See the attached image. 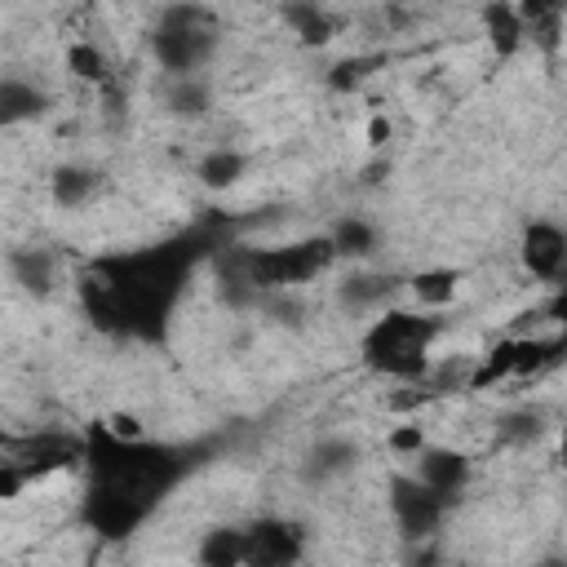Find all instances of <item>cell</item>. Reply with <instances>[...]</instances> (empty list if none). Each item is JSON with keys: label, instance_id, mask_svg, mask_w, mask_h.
<instances>
[{"label": "cell", "instance_id": "6da1fadb", "mask_svg": "<svg viewBox=\"0 0 567 567\" xmlns=\"http://www.w3.org/2000/svg\"><path fill=\"white\" fill-rule=\"evenodd\" d=\"M443 337V315L416 306H390L372 315L359 332V363L372 377L421 385L434 372V341Z\"/></svg>", "mask_w": 567, "mask_h": 567}, {"label": "cell", "instance_id": "7a4b0ae2", "mask_svg": "<svg viewBox=\"0 0 567 567\" xmlns=\"http://www.w3.org/2000/svg\"><path fill=\"white\" fill-rule=\"evenodd\" d=\"M230 252L257 297L297 292L301 284H310L337 266L328 235H306V239H288V244H270V248H230Z\"/></svg>", "mask_w": 567, "mask_h": 567}, {"label": "cell", "instance_id": "3957f363", "mask_svg": "<svg viewBox=\"0 0 567 567\" xmlns=\"http://www.w3.org/2000/svg\"><path fill=\"white\" fill-rule=\"evenodd\" d=\"M217 18L213 9H199V4H168L155 13L151 22V58L155 66L168 75V80H182V75H204V66L213 62L217 53Z\"/></svg>", "mask_w": 567, "mask_h": 567}, {"label": "cell", "instance_id": "277c9868", "mask_svg": "<svg viewBox=\"0 0 567 567\" xmlns=\"http://www.w3.org/2000/svg\"><path fill=\"white\" fill-rule=\"evenodd\" d=\"M385 501H390V523L399 532L403 545H416V540H434L452 514V505L430 492L412 470H399L390 474V487H385Z\"/></svg>", "mask_w": 567, "mask_h": 567}, {"label": "cell", "instance_id": "5b68a950", "mask_svg": "<svg viewBox=\"0 0 567 567\" xmlns=\"http://www.w3.org/2000/svg\"><path fill=\"white\" fill-rule=\"evenodd\" d=\"M306 527L284 514H257L244 523V567H301Z\"/></svg>", "mask_w": 567, "mask_h": 567}, {"label": "cell", "instance_id": "8992f818", "mask_svg": "<svg viewBox=\"0 0 567 567\" xmlns=\"http://www.w3.org/2000/svg\"><path fill=\"white\" fill-rule=\"evenodd\" d=\"M518 266L527 279L536 284H563L567 279V230L549 217H532L523 230H518Z\"/></svg>", "mask_w": 567, "mask_h": 567}, {"label": "cell", "instance_id": "52a82bcc", "mask_svg": "<svg viewBox=\"0 0 567 567\" xmlns=\"http://www.w3.org/2000/svg\"><path fill=\"white\" fill-rule=\"evenodd\" d=\"M399 288H408V279H399V275H390V270L354 266L350 275L337 279L332 297H337V306H341L346 315H354V319L368 315V319H372V315H381V310L394 306V292H399Z\"/></svg>", "mask_w": 567, "mask_h": 567}, {"label": "cell", "instance_id": "ba28073f", "mask_svg": "<svg viewBox=\"0 0 567 567\" xmlns=\"http://www.w3.org/2000/svg\"><path fill=\"white\" fill-rule=\"evenodd\" d=\"M412 474L430 487V492H439L447 505H456L465 492H470V478H474V461L465 456V452H456V447H447V443H430L416 461H412Z\"/></svg>", "mask_w": 567, "mask_h": 567}, {"label": "cell", "instance_id": "9c48e42d", "mask_svg": "<svg viewBox=\"0 0 567 567\" xmlns=\"http://www.w3.org/2000/svg\"><path fill=\"white\" fill-rule=\"evenodd\" d=\"M4 270H9V284L18 292H27L31 301H44L58 292V257L40 244H18L4 252Z\"/></svg>", "mask_w": 567, "mask_h": 567}, {"label": "cell", "instance_id": "30bf717a", "mask_svg": "<svg viewBox=\"0 0 567 567\" xmlns=\"http://www.w3.org/2000/svg\"><path fill=\"white\" fill-rule=\"evenodd\" d=\"M359 461H363V452H359L354 439H346V434H323V439L301 456V483H310V487H328V483L354 474Z\"/></svg>", "mask_w": 567, "mask_h": 567}, {"label": "cell", "instance_id": "8fae6325", "mask_svg": "<svg viewBox=\"0 0 567 567\" xmlns=\"http://www.w3.org/2000/svg\"><path fill=\"white\" fill-rule=\"evenodd\" d=\"M53 106V93L31 80V75H18V71H4L0 75V124L4 128H18V124H35L44 120Z\"/></svg>", "mask_w": 567, "mask_h": 567}, {"label": "cell", "instance_id": "7c38bea8", "mask_svg": "<svg viewBox=\"0 0 567 567\" xmlns=\"http://www.w3.org/2000/svg\"><path fill=\"white\" fill-rule=\"evenodd\" d=\"M102 168L84 164V159H62L53 173H49V199L62 208V213H80L89 208L97 195H102Z\"/></svg>", "mask_w": 567, "mask_h": 567}, {"label": "cell", "instance_id": "4fadbf2b", "mask_svg": "<svg viewBox=\"0 0 567 567\" xmlns=\"http://www.w3.org/2000/svg\"><path fill=\"white\" fill-rule=\"evenodd\" d=\"M323 235L332 239L337 261H354V266H368V261L377 257V248H381V230H377V221H368L363 213H346V217H337Z\"/></svg>", "mask_w": 567, "mask_h": 567}, {"label": "cell", "instance_id": "5bb4252c", "mask_svg": "<svg viewBox=\"0 0 567 567\" xmlns=\"http://www.w3.org/2000/svg\"><path fill=\"white\" fill-rule=\"evenodd\" d=\"M461 284H465V275L456 266H421V270L408 275V297H412L416 310L439 315L461 297Z\"/></svg>", "mask_w": 567, "mask_h": 567}, {"label": "cell", "instance_id": "9a60e30c", "mask_svg": "<svg viewBox=\"0 0 567 567\" xmlns=\"http://www.w3.org/2000/svg\"><path fill=\"white\" fill-rule=\"evenodd\" d=\"M483 35L492 40L496 58H514L518 49H527V27H523V13L518 4H483Z\"/></svg>", "mask_w": 567, "mask_h": 567}, {"label": "cell", "instance_id": "2e32d148", "mask_svg": "<svg viewBox=\"0 0 567 567\" xmlns=\"http://www.w3.org/2000/svg\"><path fill=\"white\" fill-rule=\"evenodd\" d=\"M195 177H199V186H208V190H230V186H239V182L248 177V155H244L239 146H213V151L199 155Z\"/></svg>", "mask_w": 567, "mask_h": 567}, {"label": "cell", "instance_id": "e0dca14e", "mask_svg": "<svg viewBox=\"0 0 567 567\" xmlns=\"http://www.w3.org/2000/svg\"><path fill=\"white\" fill-rule=\"evenodd\" d=\"M518 368V332L492 341L483 354H474V372H470V390H492L501 381H514Z\"/></svg>", "mask_w": 567, "mask_h": 567}, {"label": "cell", "instance_id": "ac0fdd59", "mask_svg": "<svg viewBox=\"0 0 567 567\" xmlns=\"http://www.w3.org/2000/svg\"><path fill=\"white\" fill-rule=\"evenodd\" d=\"M195 563L199 567H244V527L213 523L195 545Z\"/></svg>", "mask_w": 567, "mask_h": 567}, {"label": "cell", "instance_id": "d6986e66", "mask_svg": "<svg viewBox=\"0 0 567 567\" xmlns=\"http://www.w3.org/2000/svg\"><path fill=\"white\" fill-rule=\"evenodd\" d=\"M66 71H71V80H80V84H93V89H106L115 75H111V58H106V49L97 44V40H89V35H75L71 44H66Z\"/></svg>", "mask_w": 567, "mask_h": 567}, {"label": "cell", "instance_id": "ffe728a7", "mask_svg": "<svg viewBox=\"0 0 567 567\" xmlns=\"http://www.w3.org/2000/svg\"><path fill=\"white\" fill-rule=\"evenodd\" d=\"M279 18L288 22V31H292L306 49H323V44L337 35V18H332L328 9H319V4H284Z\"/></svg>", "mask_w": 567, "mask_h": 567}, {"label": "cell", "instance_id": "44dd1931", "mask_svg": "<svg viewBox=\"0 0 567 567\" xmlns=\"http://www.w3.org/2000/svg\"><path fill=\"white\" fill-rule=\"evenodd\" d=\"M164 106H168L177 120H199V115H208V106H213V84H208V75H182V80H168Z\"/></svg>", "mask_w": 567, "mask_h": 567}, {"label": "cell", "instance_id": "7402d4cb", "mask_svg": "<svg viewBox=\"0 0 567 567\" xmlns=\"http://www.w3.org/2000/svg\"><path fill=\"white\" fill-rule=\"evenodd\" d=\"M540 434H545V412L532 403L496 416V443H505V447H532Z\"/></svg>", "mask_w": 567, "mask_h": 567}, {"label": "cell", "instance_id": "603a6c76", "mask_svg": "<svg viewBox=\"0 0 567 567\" xmlns=\"http://www.w3.org/2000/svg\"><path fill=\"white\" fill-rule=\"evenodd\" d=\"M381 62H385L381 53H350V58H341V62L328 66V89L332 93H359L377 75Z\"/></svg>", "mask_w": 567, "mask_h": 567}, {"label": "cell", "instance_id": "cb8c5ba5", "mask_svg": "<svg viewBox=\"0 0 567 567\" xmlns=\"http://www.w3.org/2000/svg\"><path fill=\"white\" fill-rule=\"evenodd\" d=\"M518 13L527 27V44H540V49L558 44V35H563V9L558 4H518Z\"/></svg>", "mask_w": 567, "mask_h": 567}, {"label": "cell", "instance_id": "d4e9b609", "mask_svg": "<svg viewBox=\"0 0 567 567\" xmlns=\"http://www.w3.org/2000/svg\"><path fill=\"white\" fill-rule=\"evenodd\" d=\"M385 447H390L394 456H403V461H416V456L430 447L425 425H394V430H390V439H385Z\"/></svg>", "mask_w": 567, "mask_h": 567}, {"label": "cell", "instance_id": "484cf974", "mask_svg": "<svg viewBox=\"0 0 567 567\" xmlns=\"http://www.w3.org/2000/svg\"><path fill=\"white\" fill-rule=\"evenodd\" d=\"M102 430L115 439V443H146V425L133 416V412H106V421H102Z\"/></svg>", "mask_w": 567, "mask_h": 567}, {"label": "cell", "instance_id": "4316f807", "mask_svg": "<svg viewBox=\"0 0 567 567\" xmlns=\"http://www.w3.org/2000/svg\"><path fill=\"white\" fill-rule=\"evenodd\" d=\"M403 567H443V545H439V536H434V540L403 545Z\"/></svg>", "mask_w": 567, "mask_h": 567}, {"label": "cell", "instance_id": "83f0119b", "mask_svg": "<svg viewBox=\"0 0 567 567\" xmlns=\"http://www.w3.org/2000/svg\"><path fill=\"white\" fill-rule=\"evenodd\" d=\"M385 142H390V115H372V120H368V146L381 151Z\"/></svg>", "mask_w": 567, "mask_h": 567}, {"label": "cell", "instance_id": "f1b7e54d", "mask_svg": "<svg viewBox=\"0 0 567 567\" xmlns=\"http://www.w3.org/2000/svg\"><path fill=\"white\" fill-rule=\"evenodd\" d=\"M554 456H558V465L567 470V421L558 425V452H554Z\"/></svg>", "mask_w": 567, "mask_h": 567}, {"label": "cell", "instance_id": "f546056e", "mask_svg": "<svg viewBox=\"0 0 567 567\" xmlns=\"http://www.w3.org/2000/svg\"><path fill=\"white\" fill-rule=\"evenodd\" d=\"M545 567H567V563H545Z\"/></svg>", "mask_w": 567, "mask_h": 567}]
</instances>
